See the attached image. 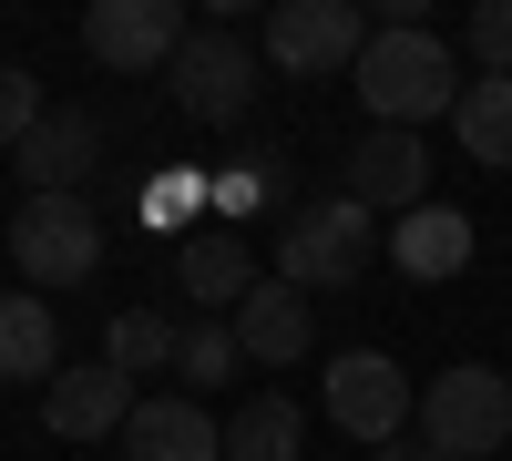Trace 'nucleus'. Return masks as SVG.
I'll return each instance as SVG.
<instances>
[{
  "instance_id": "obj_16",
  "label": "nucleus",
  "mask_w": 512,
  "mask_h": 461,
  "mask_svg": "<svg viewBox=\"0 0 512 461\" xmlns=\"http://www.w3.org/2000/svg\"><path fill=\"white\" fill-rule=\"evenodd\" d=\"M451 134L472 164H492V175H512V72H472L451 103Z\"/></svg>"
},
{
  "instance_id": "obj_17",
  "label": "nucleus",
  "mask_w": 512,
  "mask_h": 461,
  "mask_svg": "<svg viewBox=\"0 0 512 461\" xmlns=\"http://www.w3.org/2000/svg\"><path fill=\"white\" fill-rule=\"evenodd\" d=\"M62 369V318L41 308V287L0 298V380H52Z\"/></svg>"
},
{
  "instance_id": "obj_7",
  "label": "nucleus",
  "mask_w": 512,
  "mask_h": 461,
  "mask_svg": "<svg viewBox=\"0 0 512 461\" xmlns=\"http://www.w3.org/2000/svg\"><path fill=\"white\" fill-rule=\"evenodd\" d=\"M185 41V0H82V52L103 72H164Z\"/></svg>"
},
{
  "instance_id": "obj_9",
  "label": "nucleus",
  "mask_w": 512,
  "mask_h": 461,
  "mask_svg": "<svg viewBox=\"0 0 512 461\" xmlns=\"http://www.w3.org/2000/svg\"><path fill=\"white\" fill-rule=\"evenodd\" d=\"M349 195L369 216H400V205L431 195V144H420V123H369L349 144Z\"/></svg>"
},
{
  "instance_id": "obj_19",
  "label": "nucleus",
  "mask_w": 512,
  "mask_h": 461,
  "mask_svg": "<svg viewBox=\"0 0 512 461\" xmlns=\"http://www.w3.org/2000/svg\"><path fill=\"white\" fill-rule=\"evenodd\" d=\"M236 369H246V349H236V328H226V318H185V328H175V380H185L195 400H205V390H226Z\"/></svg>"
},
{
  "instance_id": "obj_10",
  "label": "nucleus",
  "mask_w": 512,
  "mask_h": 461,
  "mask_svg": "<svg viewBox=\"0 0 512 461\" xmlns=\"http://www.w3.org/2000/svg\"><path fill=\"white\" fill-rule=\"evenodd\" d=\"M41 421H52V441H103V431L134 421V380H123L113 359L52 369V380H41Z\"/></svg>"
},
{
  "instance_id": "obj_11",
  "label": "nucleus",
  "mask_w": 512,
  "mask_h": 461,
  "mask_svg": "<svg viewBox=\"0 0 512 461\" xmlns=\"http://www.w3.org/2000/svg\"><path fill=\"white\" fill-rule=\"evenodd\" d=\"M236 349L256 359V369H287V359H308L318 349V318H308V287H287V277H256L246 298H236Z\"/></svg>"
},
{
  "instance_id": "obj_26",
  "label": "nucleus",
  "mask_w": 512,
  "mask_h": 461,
  "mask_svg": "<svg viewBox=\"0 0 512 461\" xmlns=\"http://www.w3.org/2000/svg\"><path fill=\"white\" fill-rule=\"evenodd\" d=\"M379 21H431V0H369Z\"/></svg>"
},
{
  "instance_id": "obj_14",
  "label": "nucleus",
  "mask_w": 512,
  "mask_h": 461,
  "mask_svg": "<svg viewBox=\"0 0 512 461\" xmlns=\"http://www.w3.org/2000/svg\"><path fill=\"white\" fill-rule=\"evenodd\" d=\"M175 277H185V308H236L246 287H256V246H246V226H185Z\"/></svg>"
},
{
  "instance_id": "obj_21",
  "label": "nucleus",
  "mask_w": 512,
  "mask_h": 461,
  "mask_svg": "<svg viewBox=\"0 0 512 461\" xmlns=\"http://www.w3.org/2000/svg\"><path fill=\"white\" fill-rule=\"evenodd\" d=\"M103 359L123 369V380H144V369H175V318H164V308H123V318H113V339H103Z\"/></svg>"
},
{
  "instance_id": "obj_1",
  "label": "nucleus",
  "mask_w": 512,
  "mask_h": 461,
  "mask_svg": "<svg viewBox=\"0 0 512 461\" xmlns=\"http://www.w3.org/2000/svg\"><path fill=\"white\" fill-rule=\"evenodd\" d=\"M349 82H359L369 123H431V113L461 103V72H451V52H441L431 21H379L369 52L349 62Z\"/></svg>"
},
{
  "instance_id": "obj_25",
  "label": "nucleus",
  "mask_w": 512,
  "mask_h": 461,
  "mask_svg": "<svg viewBox=\"0 0 512 461\" xmlns=\"http://www.w3.org/2000/svg\"><path fill=\"white\" fill-rule=\"evenodd\" d=\"M369 461H441V451H431V441H420V431H400V441H379Z\"/></svg>"
},
{
  "instance_id": "obj_6",
  "label": "nucleus",
  "mask_w": 512,
  "mask_h": 461,
  "mask_svg": "<svg viewBox=\"0 0 512 461\" xmlns=\"http://www.w3.org/2000/svg\"><path fill=\"white\" fill-rule=\"evenodd\" d=\"M328 421L349 431V441H400L410 431V410H420V390H410V369L390 359V349H349V359H328Z\"/></svg>"
},
{
  "instance_id": "obj_23",
  "label": "nucleus",
  "mask_w": 512,
  "mask_h": 461,
  "mask_svg": "<svg viewBox=\"0 0 512 461\" xmlns=\"http://www.w3.org/2000/svg\"><path fill=\"white\" fill-rule=\"evenodd\" d=\"M472 62L512 72V0H472Z\"/></svg>"
},
{
  "instance_id": "obj_4",
  "label": "nucleus",
  "mask_w": 512,
  "mask_h": 461,
  "mask_svg": "<svg viewBox=\"0 0 512 461\" xmlns=\"http://www.w3.org/2000/svg\"><path fill=\"white\" fill-rule=\"evenodd\" d=\"M11 267H21V287H82V277L103 267V216L82 195H21Z\"/></svg>"
},
{
  "instance_id": "obj_13",
  "label": "nucleus",
  "mask_w": 512,
  "mask_h": 461,
  "mask_svg": "<svg viewBox=\"0 0 512 461\" xmlns=\"http://www.w3.org/2000/svg\"><path fill=\"white\" fill-rule=\"evenodd\" d=\"M379 257H390L400 277H420V287H431V277H461V267H472V216L420 195V205H400V216H390Z\"/></svg>"
},
{
  "instance_id": "obj_24",
  "label": "nucleus",
  "mask_w": 512,
  "mask_h": 461,
  "mask_svg": "<svg viewBox=\"0 0 512 461\" xmlns=\"http://www.w3.org/2000/svg\"><path fill=\"white\" fill-rule=\"evenodd\" d=\"M195 205H205V185L185 175V185H154V216H195Z\"/></svg>"
},
{
  "instance_id": "obj_15",
  "label": "nucleus",
  "mask_w": 512,
  "mask_h": 461,
  "mask_svg": "<svg viewBox=\"0 0 512 461\" xmlns=\"http://www.w3.org/2000/svg\"><path fill=\"white\" fill-rule=\"evenodd\" d=\"M123 451L134 461H226V431L205 421V400H134V421H123Z\"/></svg>"
},
{
  "instance_id": "obj_27",
  "label": "nucleus",
  "mask_w": 512,
  "mask_h": 461,
  "mask_svg": "<svg viewBox=\"0 0 512 461\" xmlns=\"http://www.w3.org/2000/svg\"><path fill=\"white\" fill-rule=\"evenodd\" d=\"M205 11H216V21H236V11H256V0H205Z\"/></svg>"
},
{
  "instance_id": "obj_20",
  "label": "nucleus",
  "mask_w": 512,
  "mask_h": 461,
  "mask_svg": "<svg viewBox=\"0 0 512 461\" xmlns=\"http://www.w3.org/2000/svg\"><path fill=\"white\" fill-rule=\"evenodd\" d=\"M205 205H216V226H246L256 205H287V154H256V164H226V175L205 185Z\"/></svg>"
},
{
  "instance_id": "obj_2",
  "label": "nucleus",
  "mask_w": 512,
  "mask_h": 461,
  "mask_svg": "<svg viewBox=\"0 0 512 461\" xmlns=\"http://www.w3.org/2000/svg\"><path fill=\"white\" fill-rule=\"evenodd\" d=\"M410 431L431 441L441 461H482V451L512 441V380H502V369H482V359H461V369H441V380L420 390Z\"/></svg>"
},
{
  "instance_id": "obj_22",
  "label": "nucleus",
  "mask_w": 512,
  "mask_h": 461,
  "mask_svg": "<svg viewBox=\"0 0 512 461\" xmlns=\"http://www.w3.org/2000/svg\"><path fill=\"white\" fill-rule=\"evenodd\" d=\"M41 113H52V103H41V82H31L21 62H0V154H11V144L31 134V123H41Z\"/></svg>"
},
{
  "instance_id": "obj_3",
  "label": "nucleus",
  "mask_w": 512,
  "mask_h": 461,
  "mask_svg": "<svg viewBox=\"0 0 512 461\" xmlns=\"http://www.w3.org/2000/svg\"><path fill=\"white\" fill-rule=\"evenodd\" d=\"M369 257H379V226H369L359 195L297 205V216L277 226V277H287V287H349Z\"/></svg>"
},
{
  "instance_id": "obj_18",
  "label": "nucleus",
  "mask_w": 512,
  "mask_h": 461,
  "mask_svg": "<svg viewBox=\"0 0 512 461\" xmlns=\"http://www.w3.org/2000/svg\"><path fill=\"white\" fill-rule=\"evenodd\" d=\"M297 441H308V421H297V400H236L226 421V461H297Z\"/></svg>"
},
{
  "instance_id": "obj_8",
  "label": "nucleus",
  "mask_w": 512,
  "mask_h": 461,
  "mask_svg": "<svg viewBox=\"0 0 512 461\" xmlns=\"http://www.w3.org/2000/svg\"><path fill=\"white\" fill-rule=\"evenodd\" d=\"M164 82H175L185 123H236V113L256 103V52H246L236 31H195V41H175Z\"/></svg>"
},
{
  "instance_id": "obj_5",
  "label": "nucleus",
  "mask_w": 512,
  "mask_h": 461,
  "mask_svg": "<svg viewBox=\"0 0 512 461\" xmlns=\"http://www.w3.org/2000/svg\"><path fill=\"white\" fill-rule=\"evenodd\" d=\"M369 52V11L359 0H277L267 11V62L287 82H328Z\"/></svg>"
},
{
  "instance_id": "obj_12",
  "label": "nucleus",
  "mask_w": 512,
  "mask_h": 461,
  "mask_svg": "<svg viewBox=\"0 0 512 461\" xmlns=\"http://www.w3.org/2000/svg\"><path fill=\"white\" fill-rule=\"evenodd\" d=\"M11 164H21V195H82V175L103 164V123L93 113H41L11 144Z\"/></svg>"
}]
</instances>
